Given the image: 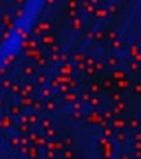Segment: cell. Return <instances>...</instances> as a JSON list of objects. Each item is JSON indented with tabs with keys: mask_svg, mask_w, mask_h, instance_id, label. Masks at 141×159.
<instances>
[{
	"mask_svg": "<svg viewBox=\"0 0 141 159\" xmlns=\"http://www.w3.org/2000/svg\"><path fill=\"white\" fill-rule=\"evenodd\" d=\"M14 16H18V18H21V16H23V9H18V11L14 12Z\"/></svg>",
	"mask_w": 141,
	"mask_h": 159,
	"instance_id": "obj_36",
	"label": "cell"
},
{
	"mask_svg": "<svg viewBox=\"0 0 141 159\" xmlns=\"http://www.w3.org/2000/svg\"><path fill=\"white\" fill-rule=\"evenodd\" d=\"M64 145H65L64 141H53V143H49V147H51V149H55V150H62V149H64Z\"/></svg>",
	"mask_w": 141,
	"mask_h": 159,
	"instance_id": "obj_5",
	"label": "cell"
},
{
	"mask_svg": "<svg viewBox=\"0 0 141 159\" xmlns=\"http://www.w3.org/2000/svg\"><path fill=\"white\" fill-rule=\"evenodd\" d=\"M34 83H27V85H25V87H23V88H25V94H32V92H34Z\"/></svg>",
	"mask_w": 141,
	"mask_h": 159,
	"instance_id": "obj_11",
	"label": "cell"
},
{
	"mask_svg": "<svg viewBox=\"0 0 141 159\" xmlns=\"http://www.w3.org/2000/svg\"><path fill=\"white\" fill-rule=\"evenodd\" d=\"M132 92L134 94H141V83H134L132 85Z\"/></svg>",
	"mask_w": 141,
	"mask_h": 159,
	"instance_id": "obj_18",
	"label": "cell"
},
{
	"mask_svg": "<svg viewBox=\"0 0 141 159\" xmlns=\"http://www.w3.org/2000/svg\"><path fill=\"white\" fill-rule=\"evenodd\" d=\"M108 39H111L113 42L118 39V34H116V30H109V32H108Z\"/></svg>",
	"mask_w": 141,
	"mask_h": 159,
	"instance_id": "obj_8",
	"label": "cell"
},
{
	"mask_svg": "<svg viewBox=\"0 0 141 159\" xmlns=\"http://www.w3.org/2000/svg\"><path fill=\"white\" fill-rule=\"evenodd\" d=\"M67 99H70V101H74V99H76V96H74V94H67Z\"/></svg>",
	"mask_w": 141,
	"mask_h": 159,
	"instance_id": "obj_46",
	"label": "cell"
},
{
	"mask_svg": "<svg viewBox=\"0 0 141 159\" xmlns=\"http://www.w3.org/2000/svg\"><path fill=\"white\" fill-rule=\"evenodd\" d=\"M11 90H14V92H18V90H20V85H18V83H14V85H12V88H11Z\"/></svg>",
	"mask_w": 141,
	"mask_h": 159,
	"instance_id": "obj_41",
	"label": "cell"
},
{
	"mask_svg": "<svg viewBox=\"0 0 141 159\" xmlns=\"http://www.w3.org/2000/svg\"><path fill=\"white\" fill-rule=\"evenodd\" d=\"M113 48H115V50H120V48H122V42H120V41H115V42H113Z\"/></svg>",
	"mask_w": 141,
	"mask_h": 159,
	"instance_id": "obj_28",
	"label": "cell"
},
{
	"mask_svg": "<svg viewBox=\"0 0 141 159\" xmlns=\"http://www.w3.org/2000/svg\"><path fill=\"white\" fill-rule=\"evenodd\" d=\"M21 104H23V106H34V101H32V99H23Z\"/></svg>",
	"mask_w": 141,
	"mask_h": 159,
	"instance_id": "obj_20",
	"label": "cell"
},
{
	"mask_svg": "<svg viewBox=\"0 0 141 159\" xmlns=\"http://www.w3.org/2000/svg\"><path fill=\"white\" fill-rule=\"evenodd\" d=\"M42 106H44V104H42L41 101H34V108L35 110H42Z\"/></svg>",
	"mask_w": 141,
	"mask_h": 159,
	"instance_id": "obj_25",
	"label": "cell"
},
{
	"mask_svg": "<svg viewBox=\"0 0 141 159\" xmlns=\"http://www.w3.org/2000/svg\"><path fill=\"white\" fill-rule=\"evenodd\" d=\"M99 90H101V85L99 83H92L90 85V92L92 94H99Z\"/></svg>",
	"mask_w": 141,
	"mask_h": 159,
	"instance_id": "obj_7",
	"label": "cell"
},
{
	"mask_svg": "<svg viewBox=\"0 0 141 159\" xmlns=\"http://www.w3.org/2000/svg\"><path fill=\"white\" fill-rule=\"evenodd\" d=\"M104 117L106 119H111V112H104Z\"/></svg>",
	"mask_w": 141,
	"mask_h": 159,
	"instance_id": "obj_47",
	"label": "cell"
},
{
	"mask_svg": "<svg viewBox=\"0 0 141 159\" xmlns=\"http://www.w3.org/2000/svg\"><path fill=\"white\" fill-rule=\"evenodd\" d=\"M4 62H5V64H11V62H12V55H9V57H7Z\"/></svg>",
	"mask_w": 141,
	"mask_h": 159,
	"instance_id": "obj_39",
	"label": "cell"
},
{
	"mask_svg": "<svg viewBox=\"0 0 141 159\" xmlns=\"http://www.w3.org/2000/svg\"><path fill=\"white\" fill-rule=\"evenodd\" d=\"M132 157H134V159H141V150H134Z\"/></svg>",
	"mask_w": 141,
	"mask_h": 159,
	"instance_id": "obj_32",
	"label": "cell"
},
{
	"mask_svg": "<svg viewBox=\"0 0 141 159\" xmlns=\"http://www.w3.org/2000/svg\"><path fill=\"white\" fill-rule=\"evenodd\" d=\"M46 134H48V136H55V129H53V127L46 129Z\"/></svg>",
	"mask_w": 141,
	"mask_h": 159,
	"instance_id": "obj_31",
	"label": "cell"
},
{
	"mask_svg": "<svg viewBox=\"0 0 141 159\" xmlns=\"http://www.w3.org/2000/svg\"><path fill=\"white\" fill-rule=\"evenodd\" d=\"M11 145L16 147V145H18V140H16V138H11Z\"/></svg>",
	"mask_w": 141,
	"mask_h": 159,
	"instance_id": "obj_43",
	"label": "cell"
},
{
	"mask_svg": "<svg viewBox=\"0 0 141 159\" xmlns=\"http://www.w3.org/2000/svg\"><path fill=\"white\" fill-rule=\"evenodd\" d=\"M132 138H134V141H136V143H141V133H139V131H134Z\"/></svg>",
	"mask_w": 141,
	"mask_h": 159,
	"instance_id": "obj_17",
	"label": "cell"
},
{
	"mask_svg": "<svg viewBox=\"0 0 141 159\" xmlns=\"http://www.w3.org/2000/svg\"><path fill=\"white\" fill-rule=\"evenodd\" d=\"M21 71H23V74H25V76H34L35 67L32 66V64H25V66L21 67Z\"/></svg>",
	"mask_w": 141,
	"mask_h": 159,
	"instance_id": "obj_2",
	"label": "cell"
},
{
	"mask_svg": "<svg viewBox=\"0 0 141 159\" xmlns=\"http://www.w3.org/2000/svg\"><path fill=\"white\" fill-rule=\"evenodd\" d=\"M37 66H41V67H44V66H46V58H42V57H39V58H37Z\"/></svg>",
	"mask_w": 141,
	"mask_h": 159,
	"instance_id": "obj_23",
	"label": "cell"
},
{
	"mask_svg": "<svg viewBox=\"0 0 141 159\" xmlns=\"http://www.w3.org/2000/svg\"><path fill=\"white\" fill-rule=\"evenodd\" d=\"M124 78V71H115V80H122Z\"/></svg>",
	"mask_w": 141,
	"mask_h": 159,
	"instance_id": "obj_24",
	"label": "cell"
},
{
	"mask_svg": "<svg viewBox=\"0 0 141 159\" xmlns=\"http://www.w3.org/2000/svg\"><path fill=\"white\" fill-rule=\"evenodd\" d=\"M106 66H108V67H111V69H115V67L118 66V57H116V55H111V57H108V60H106Z\"/></svg>",
	"mask_w": 141,
	"mask_h": 159,
	"instance_id": "obj_3",
	"label": "cell"
},
{
	"mask_svg": "<svg viewBox=\"0 0 141 159\" xmlns=\"http://www.w3.org/2000/svg\"><path fill=\"white\" fill-rule=\"evenodd\" d=\"M44 106H46V110H49V112H55V110H57V104H55L53 101H48Z\"/></svg>",
	"mask_w": 141,
	"mask_h": 159,
	"instance_id": "obj_10",
	"label": "cell"
},
{
	"mask_svg": "<svg viewBox=\"0 0 141 159\" xmlns=\"http://www.w3.org/2000/svg\"><path fill=\"white\" fill-rule=\"evenodd\" d=\"M78 69L83 71V69H85V64H83V62H78Z\"/></svg>",
	"mask_w": 141,
	"mask_h": 159,
	"instance_id": "obj_40",
	"label": "cell"
},
{
	"mask_svg": "<svg viewBox=\"0 0 141 159\" xmlns=\"http://www.w3.org/2000/svg\"><path fill=\"white\" fill-rule=\"evenodd\" d=\"M0 42H2V39H0Z\"/></svg>",
	"mask_w": 141,
	"mask_h": 159,
	"instance_id": "obj_50",
	"label": "cell"
},
{
	"mask_svg": "<svg viewBox=\"0 0 141 159\" xmlns=\"http://www.w3.org/2000/svg\"><path fill=\"white\" fill-rule=\"evenodd\" d=\"M2 87H4V88H9V87H11V81H9V80H4V81H2Z\"/></svg>",
	"mask_w": 141,
	"mask_h": 159,
	"instance_id": "obj_29",
	"label": "cell"
},
{
	"mask_svg": "<svg viewBox=\"0 0 141 159\" xmlns=\"http://www.w3.org/2000/svg\"><path fill=\"white\" fill-rule=\"evenodd\" d=\"M2 21H4V23H9V21H11V14H5V16L2 18Z\"/></svg>",
	"mask_w": 141,
	"mask_h": 159,
	"instance_id": "obj_34",
	"label": "cell"
},
{
	"mask_svg": "<svg viewBox=\"0 0 141 159\" xmlns=\"http://www.w3.org/2000/svg\"><path fill=\"white\" fill-rule=\"evenodd\" d=\"M41 125L46 127V129H49V127H51V120L49 119H41Z\"/></svg>",
	"mask_w": 141,
	"mask_h": 159,
	"instance_id": "obj_12",
	"label": "cell"
},
{
	"mask_svg": "<svg viewBox=\"0 0 141 159\" xmlns=\"http://www.w3.org/2000/svg\"><path fill=\"white\" fill-rule=\"evenodd\" d=\"M102 87H106V88H111V87H113V81H111V80H104V81H102Z\"/></svg>",
	"mask_w": 141,
	"mask_h": 159,
	"instance_id": "obj_22",
	"label": "cell"
},
{
	"mask_svg": "<svg viewBox=\"0 0 141 159\" xmlns=\"http://www.w3.org/2000/svg\"><path fill=\"white\" fill-rule=\"evenodd\" d=\"M11 113H12V115H20V113H21L20 106H18V104H12V106H11Z\"/></svg>",
	"mask_w": 141,
	"mask_h": 159,
	"instance_id": "obj_14",
	"label": "cell"
},
{
	"mask_svg": "<svg viewBox=\"0 0 141 159\" xmlns=\"http://www.w3.org/2000/svg\"><path fill=\"white\" fill-rule=\"evenodd\" d=\"M51 60H53V62H58V60H62V58H60L58 53H53V55H51Z\"/></svg>",
	"mask_w": 141,
	"mask_h": 159,
	"instance_id": "obj_27",
	"label": "cell"
},
{
	"mask_svg": "<svg viewBox=\"0 0 141 159\" xmlns=\"http://www.w3.org/2000/svg\"><path fill=\"white\" fill-rule=\"evenodd\" d=\"M99 104H101L99 97H92V99H90V106H92V108H97Z\"/></svg>",
	"mask_w": 141,
	"mask_h": 159,
	"instance_id": "obj_13",
	"label": "cell"
},
{
	"mask_svg": "<svg viewBox=\"0 0 141 159\" xmlns=\"http://www.w3.org/2000/svg\"><path fill=\"white\" fill-rule=\"evenodd\" d=\"M138 41H139V44H141V36H139V39H138Z\"/></svg>",
	"mask_w": 141,
	"mask_h": 159,
	"instance_id": "obj_48",
	"label": "cell"
},
{
	"mask_svg": "<svg viewBox=\"0 0 141 159\" xmlns=\"http://www.w3.org/2000/svg\"><path fill=\"white\" fill-rule=\"evenodd\" d=\"M94 37H95V39H97V41H101V39H104V34H102L101 30H97V32L94 34Z\"/></svg>",
	"mask_w": 141,
	"mask_h": 159,
	"instance_id": "obj_21",
	"label": "cell"
},
{
	"mask_svg": "<svg viewBox=\"0 0 141 159\" xmlns=\"http://www.w3.org/2000/svg\"><path fill=\"white\" fill-rule=\"evenodd\" d=\"M42 96H44V97H49V96H51V90H49V88H44V90H42Z\"/></svg>",
	"mask_w": 141,
	"mask_h": 159,
	"instance_id": "obj_30",
	"label": "cell"
},
{
	"mask_svg": "<svg viewBox=\"0 0 141 159\" xmlns=\"http://www.w3.org/2000/svg\"><path fill=\"white\" fill-rule=\"evenodd\" d=\"M64 143H65V145H70V143H72V138H70V136H67V138L64 140Z\"/></svg>",
	"mask_w": 141,
	"mask_h": 159,
	"instance_id": "obj_37",
	"label": "cell"
},
{
	"mask_svg": "<svg viewBox=\"0 0 141 159\" xmlns=\"http://www.w3.org/2000/svg\"><path fill=\"white\" fill-rule=\"evenodd\" d=\"M104 69H106V64H102V62H97V64H95V71L104 73Z\"/></svg>",
	"mask_w": 141,
	"mask_h": 159,
	"instance_id": "obj_15",
	"label": "cell"
},
{
	"mask_svg": "<svg viewBox=\"0 0 141 159\" xmlns=\"http://www.w3.org/2000/svg\"><path fill=\"white\" fill-rule=\"evenodd\" d=\"M115 138H116V141H120V143H124V141L127 140V134H125L124 131H116V134H115Z\"/></svg>",
	"mask_w": 141,
	"mask_h": 159,
	"instance_id": "obj_4",
	"label": "cell"
},
{
	"mask_svg": "<svg viewBox=\"0 0 141 159\" xmlns=\"http://www.w3.org/2000/svg\"><path fill=\"white\" fill-rule=\"evenodd\" d=\"M120 159H132V156H129V154H122Z\"/></svg>",
	"mask_w": 141,
	"mask_h": 159,
	"instance_id": "obj_44",
	"label": "cell"
},
{
	"mask_svg": "<svg viewBox=\"0 0 141 159\" xmlns=\"http://www.w3.org/2000/svg\"><path fill=\"white\" fill-rule=\"evenodd\" d=\"M109 11H111V12H115V11H116V5H115V4H111V5H109Z\"/></svg>",
	"mask_w": 141,
	"mask_h": 159,
	"instance_id": "obj_45",
	"label": "cell"
},
{
	"mask_svg": "<svg viewBox=\"0 0 141 159\" xmlns=\"http://www.w3.org/2000/svg\"><path fill=\"white\" fill-rule=\"evenodd\" d=\"M127 125H129L131 131H138V129L141 127V122H139V119H136V117H131L129 122H127Z\"/></svg>",
	"mask_w": 141,
	"mask_h": 159,
	"instance_id": "obj_1",
	"label": "cell"
},
{
	"mask_svg": "<svg viewBox=\"0 0 141 159\" xmlns=\"http://www.w3.org/2000/svg\"><path fill=\"white\" fill-rule=\"evenodd\" d=\"M83 159H88V157H83Z\"/></svg>",
	"mask_w": 141,
	"mask_h": 159,
	"instance_id": "obj_49",
	"label": "cell"
},
{
	"mask_svg": "<svg viewBox=\"0 0 141 159\" xmlns=\"http://www.w3.org/2000/svg\"><path fill=\"white\" fill-rule=\"evenodd\" d=\"M64 159H74V152L72 150H64Z\"/></svg>",
	"mask_w": 141,
	"mask_h": 159,
	"instance_id": "obj_16",
	"label": "cell"
},
{
	"mask_svg": "<svg viewBox=\"0 0 141 159\" xmlns=\"http://www.w3.org/2000/svg\"><path fill=\"white\" fill-rule=\"evenodd\" d=\"M46 81H48V76H46V74H39V76H37V85H44Z\"/></svg>",
	"mask_w": 141,
	"mask_h": 159,
	"instance_id": "obj_9",
	"label": "cell"
},
{
	"mask_svg": "<svg viewBox=\"0 0 141 159\" xmlns=\"http://www.w3.org/2000/svg\"><path fill=\"white\" fill-rule=\"evenodd\" d=\"M72 108H74V110H76V112H78V110H79V108H81V104H79V103H74V104H72Z\"/></svg>",
	"mask_w": 141,
	"mask_h": 159,
	"instance_id": "obj_42",
	"label": "cell"
},
{
	"mask_svg": "<svg viewBox=\"0 0 141 159\" xmlns=\"http://www.w3.org/2000/svg\"><path fill=\"white\" fill-rule=\"evenodd\" d=\"M81 99H83V101H90L92 97H90V94H86V92H85V94L81 96Z\"/></svg>",
	"mask_w": 141,
	"mask_h": 159,
	"instance_id": "obj_35",
	"label": "cell"
},
{
	"mask_svg": "<svg viewBox=\"0 0 141 159\" xmlns=\"http://www.w3.org/2000/svg\"><path fill=\"white\" fill-rule=\"evenodd\" d=\"M111 99L116 101V103H120V101H122V96H120L118 92H115V94H111Z\"/></svg>",
	"mask_w": 141,
	"mask_h": 159,
	"instance_id": "obj_19",
	"label": "cell"
},
{
	"mask_svg": "<svg viewBox=\"0 0 141 159\" xmlns=\"http://www.w3.org/2000/svg\"><path fill=\"white\" fill-rule=\"evenodd\" d=\"M28 122H37V115H35V113L28 115Z\"/></svg>",
	"mask_w": 141,
	"mask_h": 159,
	"instance_id": "obj_33",
	"label": "cell"
},
{
	"mask_svg": "<svg viewBox=\"0 0 141 159\" xmlns=\"http://www.w3.org/2000/svg\"><path fill=\"white\" fill-rule=\"evenodd\" d=\"M81 117H83V115H81L79 112H74V113H72V119L74 120H81Z\"/></svg>",
	"mask_w": 141,
	"mask_h": 159,
	"instance_id": "obj_26",
	"label": "cell"
},
{
	"mask_svg": "<svg viewBox=\"0 0 141 159\" xmlns=\"http://www.w3.org/2000/svg\"><path fill=\"white\" fill-rule=\"evenodd\" d=\"M129 69H131V71H138V69H139V62H138V60H131V62H129Z\"/></svg>",
	"mask_w": 141,
	"mask_h": 159,
	"instance_id": "obj_6",
	"label": "cell"
},
{
	"mask_svg": "<svg viewBox=\"0 0 141 159\" xmlns=\"http://www.w3.org/2000/svg\"><path fill=\"white\" fill-rule=\"evenodd\" d=\"M58 50H60V46H58V44H55V46H53V48H51V51H53V53H57V51H58Z\"/></svg>",
	"mask_w": 141,
	"mask_h": 159,
	"instance_id": "obj_38",
	"label": "cell"
}]
</instances>
